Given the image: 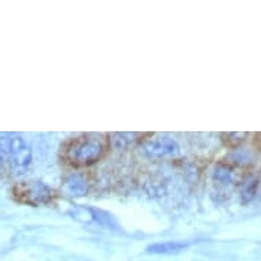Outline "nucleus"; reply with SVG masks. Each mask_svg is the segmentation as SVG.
Returning <instances> with one entry per match:
<instances>
[{"mask_svg":"<svg viewBox=\"0 0 261 261\" xmlns=\"http://www.w3.org/2000/svg\"><path fill=\"white\" fill-rule=\"evenodd\" d=\"M144 152L150 158H171L179 153V145L167 136H159L144 144Z\"/></svg>","mask_w":261,"mask_h":261,"instance_id":"nucleus-3","label":"nucleus"},{"mask_svg":"<svg viewBox=\"0 0 261 261\" xmlns=\"http://www.w3.org/2000/svg\"><path fill=\"white\" fill-rule=\"evenodd\" d=\"M14 196L18 201L30 205H39L52 201V198L55 197V192L43 182H22L14 188Z\"/></svg>","mask_w":261,"mask_h":261,"instance_id":"nucleus-2","label":"nucleus"},{"mask_svg":"<svg viewBox=\"0 0 261 261\" xmlns=\"http://www.w3.org/2000/svg\"><path fill=\"white\" fill-rule=\"evenodd\" d=\"M6 163H9V160H7V158H6L5 154L0 152V175H2V172L5 171ZM9 164H10V163H9Z\"/></svg>","mask_w":261,"mask_h":261,"instance_id":"nucleus-9","label":"nucleus"},{"mask_svg":"<svg viewBox=\"0 0 261 261\" xmlns=\"http://www.w3.org/2000/svg\"><path fill=\"white\" fill-rule=\"evenodd\" d=\"M214 178L222 185H230L232 182V170L227 164H218L214 170Z\"/></svg>","mask_w":261,"mask_h":261,"instance_id":"nucleus-7","label":"nucleus"},{"mask_svg":"<svg viewBox=\"0 0 261 261\" xmlns=\"http://www.w3.org/2000/svg\"><path fill=\"white\" fill-rule=\"evenodd\" d=\"M232 162L238 163V164H245V163L250 162V154L246 150H236L231 154Z\"/></svg>","mask_w":261,"mask_h":261,"instance_id":"nucleus-8","label":"nucleus"},{"mask_svg":"<svg viewBox=\"0 0 261 261\" xmlns=\"http://www.w3.org/2000/svg\"><path fill=\"white\" fill-rule=\"evenodd\" d=\"M89 190V185L86 180L85 175L74 172L69 175L63 182V192L69 196V197H84Z\"/></svg>","mask_w":261,"mask_h":261,"instance_id":"nucleus-4","label":"nucleus"},{"mask_svg":"<svg viewBox=\"0 0 261 261\" xmlns=\"http://www.w3.org/2000/svg\"><path fill=\"white\" fill-rule=\"evenodd\" d=\"M186 248H188V244L185 242H160V244L149 245L146 250L154 254H174Z\"/></svg>","mask_w":261,"mask_h":261,"instance_id":"nucleus-5","label":"nucleus"},{"mask_svg":"<svg viewBox=\"0 0 261 261\" xmlns=\"http://www.w3.org/2000/svg\"><path fill=\"white\" fill-rule=\"evenodd\" d=\"M258 196H260V198H261V185H260V190H258Z\"/></svg>","mask_w":261,"mask_h":261,"instance_id":"nucleus-10","label":"nucleus"},{"mask_svg":"<svg viewBox=\"0 0 261 261\" xmlns=\"http://www.w3.org/2000/svg\"><path fill=\"white\" fill-rule=\"evenodd\" d=\"M258 190H260V182L256 178L249 176L248 179L244 180L242 188H241V198H242V201L246 204V202H250L252 200H254L257 194H258Z\"/></svg>","mask_w":261,"mask_h":261,"instance_id":"nucleus-6","label":"nucleus"},{"mask_svg":"<svg viewBox=\"0 0 261 261\" xmlns=\"http://www.w3.org/2000/svg\"><path fill=\"white\" fill-rule=\"evenodd\" d=\"M107 144L104 134H82L66 146L64 159L75 167H88L103 158Z\"/></svg>","mask_w":261,"mask_h":261,"instance_id":"nucleus-1","label":"nucleus"}]
</instances>
